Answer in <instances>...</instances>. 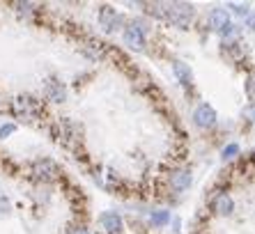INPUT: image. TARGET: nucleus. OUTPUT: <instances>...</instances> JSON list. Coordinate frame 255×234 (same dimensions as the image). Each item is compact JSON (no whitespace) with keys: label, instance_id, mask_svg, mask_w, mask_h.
I'll return each mask as SVG.
<instances>
[{"label":"nucleus","instance_id":"f257e3e1","mask_svg":"<svg viewBox=\"0 0 255 234\" xmlns=\"http://www.w3.org/2000/svg\"><path fill=\"white\" fill-rule=\"evenodd\" d=\"M149 12H154V16L166 18L170 25L182 30L189 28V23L196 16L193 5H186V2H156V5H149Z\"/></svg>","mask_w":255,"mask_h":234},{"label":"nucleus","instance_id":"f03ea898","mask_svg":"<svg viewBox=\"0 0 255 234\" xmlns=\"http://www.w3.org/2000/svg\"><path fill=\"white\" fill-rule=\"evenodd\" d=\"M12 113L14 117L23 119V122H35V119H39L44 115V108H42V101H37L35 97L21 94V97H16L12 101Z\"/></svg>","mask_w":255,"mask_h":234},{"label":"nucleus","instance_id":"7ed1b4c3","mask_svg":"<svg viewBox=\"0 0 255 234\" xmlns=\"http://www.w3.org/2000/svg\"><path fill=\"white\" fill-rule=\"evenodd\" d=\"M147 23L145 21H140V18H136V21H131L129 25L125 28V44L129 48H133V51H142L145 48V35H147Z\"/></svg>","mask_w":255,"mask_h":234},{"label":"nucleus","instance_id":"20e7f679","mask_svg":"<svg viewBox=\"0 0 255 234\" xmlns=\"http://www.w3.org/2000/svg\"><path fill=\"white\" fill-rule=\"evenodd\" d=\"M53 135H55V140H60L65 147H74L81 140V126L74 124L71 119H60L53 126Z\"/></svg>","mask_w":255,"mask_h":234},{"label":"nucleus","instance_id":"39448f33","mask_svg":"<svg viewBox=\"0 0 255 234\" xmlns=\"http://www.w3.org/2000/svg\"><path fill=\"white\" fill-rule=\"evenodd\" d=\"M99 23L106 32H115L125 25V16L120 12H115L113 7H101L99 9Z\"/></svg>","mask_w":255,"mask_h":234},{"label":"nucleus","instance_id":"423d86ee","mask_svg":"<svg viewBox=\"0 0 255 234\" xmlns=\"http://www.w3.org/2000/svg\"><path fill=\"white\" fill-rule=\"evenodd\" d=\"M32 175H35L37 179H42V182H51L55 175H60V168L51 158H39V161L32 163Z\"/></svg>","mask_w":255,"mask_h":234},{"label":"nucleus","instance_id":"0eeeda50","mask_svg":"<svg viewBox=\"0 0 255 234\" xmlns=\"http://www.w3.org/2000/svg\"><path fill=\"white\" fill-rule=\"evenodd\" d=\"M193 122L200 129H209V126L216 124V113H214V108L209 104H200L196 108V113H193Z\"/></svg>","mask_w":255,"mask_h":234},{"label":"nucleus","instance_id":"6e6552de","mask_svg":"<svg viewBox=\"0 0 255 234\" xmlns=\"http://www.w3.org/2000/svg\"><path fill=\"white\" fill-rule=\"evenodd\" d=\"M44 92H46V99L53 101V104H62V101L67 99L65 83H60L58 78H51V81H46V85H44Z\"/></svg>","mask_w":255,"mask_h":234},{"label":"nucleus","instance_id":"1a4fd4ad","mask_svg":"<svg viewBox=\"0 0 255 234\" xmlns=\"http://www.w3.org/2000/svg\"><path fill=\"white\" fill-rule=\"evenodd\" d=\"M99 225L106 234H120L122 232V218L115 211H104L99 216Z\"/></svg>","mask_w":255,"mask_h":234},{"label":"nucleus","instance_id":"9d476101","mask_svg":"<svg viewBox=\"0 0 255 234\" xmlns=\"http://www.w3.org/2000/svg\"><path fill=\"white\" fill-rule=\"evenodd\" d=\"M212 209L219 214V216H230L232 211H235V202L228 193H219L216 198L212 200Z\"/></svg>","mask_w":255,"mask_h":234},{"label":"nucleus","instance_id":"9b49d317","mask_svg":"<svg viewBox=\"0 0 255 234\" xmlns=\"http://www.w3.org/2000/svg\"><path fill=\"white\" fill-rule=\"evenodd\" d=\"M193 182V177H191V170H175L170 175V186L175 191H186Z\"/></svg>","mask_w":255,"mask_h":234},{"label":"nucleus","instance_id":"f8f14e48","mask_svg":"<svg viewBox=\"0 0 255 234\" xmlns=\"http://www.w3.org/2000/svg\"><path fill=\"white\" fill-rule=\"evenodd\" d=\"M209 23H212L214 30H223L226 25H230V14H228L226 7H216V9H212V14H209Z\"/></svg>","mask_w":255,"mask_h":234},{"label":"nucleus","instance_id":"ddd939ff","mask_svg":"<svg viewBox=\"0 0 255 234\" xmlns=\"http://www.w3.org/2000/svg\"><path fill=\"white\" fill-rule=\"evenodd\" d=\"M172 71H175V76L179 78V83H182V85H191L193 76H191L189 65H184V62H175V65H172Z\"/></svg>","mask_w":255,"mask_h":234},{"label":"nucleus","instance_id":"4468645a","mask_svg":"<svg viewBox=\"0 0 255 234\" xmlns=\"http://www.w3.org/2000/svg\"><path fill=\"white\" fill-rule=\"evenodd\" d=\"M149 223H152L154 228H163V225L170 223V211H163V209L152 211V214H149Z\"/></svg>","mask_w":255,"mask_h":234},{"label":"nucleus","instance_id":"2eb2a0df","mask_svg":"<svg viewBox=\"0 0 255 234\" xmlns=\"http://www.w3.org/2000/svg\"><path fill=\"white\" fill-rule=\"evenodd\" d=\"M237 154H239V145H235V142H232V145H228V147H223V158H226V161L235 158Z\"/></svg>","mask_w":255,"mask_h":234},{"label":"nucleus","instance_id":"dca6fc26","mask_svg":"<svg viewBox=\"0 0 255 234\" xmlns=\"http://www.w3.org/2000/svg\"><path fill=\"white\" fill-rule=\"evenodd\" d=\"M246 94H249L251 101H255V76H251L249 83H246Z\"/></svg>","mask_w":255,"mask_h":234},{"label":"nucleus","instance_id":"f3484780","mask_svg":"<svg viewBox=\"0 0 255 234\" xmlns=\"http://www.w3.org/2000/svg\"><path fill=\"white\" fill-rule=\"evenodd\" d=\"M14 131H16L14 124H2V126H0V138H7V135H12Z\"/></svg>","mask_w":255,"mask_h":234},{"label":"nucleus","instance_id":"a211bd4d","mask_svg":"<svg viewBox=\"0 0 255 234\" xmlns=\"http://www.w3.org/2000/svg\"><path fill=\"white\" fill-rule=\"evenodd\" d=\"M244 117H249L251 122H255V106H249V108H244Z\"/></svg>","mask_w":255,"mask_h":234},{"label":"nucleus","instance_id":"6ab92c4d","mask_svg":"<svg viewBox=\"0 0 255 234\" xmlns=\"http://www.w3.org/2000/svg\"><path fill=\"white\" fill-rule=\"evenodd\" d=\"M244 18H246V25H249V30H255V14H253V12H249Z\"/></svg>","mask_w":255,"mask_h":234},{"label":"nucleus","instance_id":"aec40b11","mask_svg":"<svg viewBox=\"0 0 255 234\" xmlns=\"http://www.w3.org/2000/svg\"><path fill=\"white\" fill-rule=\"evenodd\" d=\"M69 234H90V232H88V230H85V228H76V230H71Z\"/></svg>","mask_w":255,"mask_h":234}]
</instances>
